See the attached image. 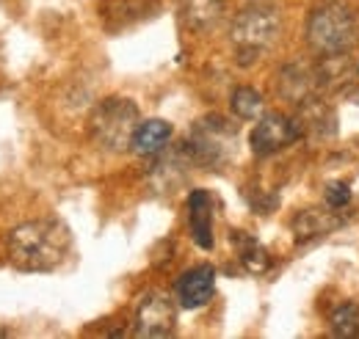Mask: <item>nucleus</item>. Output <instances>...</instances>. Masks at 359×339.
Wrapping results in <instances>:
<instances>
[{"label":"nucleus","instance_id":"nucleus-1","mask_svg":"<svg viewBox=\"0 0 359 339\" xmlns=\"http://www.w3.org/2000/svg\"><path fill=\"white\" fill-rule=\"evenodd\" d=\"M72 249V232L64 221L39 218L20 223L8 235V259L14 268L25 273H47L55 270Z\"/></svg>","mask_w":359,"mask_h":339},{"label":"nucleus","instance_id":"nucleus-2","mask_svg":"<svg viewBox=\"0 0 359 339\" xmlns=\"http://www.w3.org/2000/svg\"><path fill=\"white\" fill-rule=\"evenodd\" d=\"M282 31V20L279 11L271 3H249L238 11L235 22H232V44H235V55L241 67L255 64L271 44L276 42Z\"/></svg>","mask_w":359,"mask_h":339},{"label":"nucleus","instance_id":"nucleus-3","mask_svg":"<svg viewBox=\"0 0 359 339\" xmlns=\"http://www.w3.org/2000/svg\"><path fill=\"white\" fill-rule=\"evenodd\" d=\"M307 42L320 55H346L359 42V22L346 3H323L307 20Z\"/></svg>","mask_w":359,"mask_h":339},{"label":"nucleus","instance_id":"nucleus-4","mask_svg":"<svg viewBox=\"0 0 359 339\" xmlns=\"http://www.w3.org/2000/svg\"><path fill=\"white\" fill-rule=\"evenodd\" d=\"M141 125V113L128 97H105L89 116V132L94 144L105 152L133 149V135Z\"/></svg>","mask_w":359,"mask_h":339},{"label":"nucleus","instance_id":"nucleus-5","mask_svg":"<svg viewBox=\"0 0 359 339\" xmlns=\"http://www.w3.org/2000/svg\"><path fill=\"white\" fill-rule=\"evenodd\" d=\"M185 146L199 169H222L235 158L238 125H232L219 113H208L191 127Z\"/></svg>","mask_w":359,"mask_h":339},{"label":"nucleus","instance_id":"nucleus-6","mask_svg":"<svg viewBox=\"0 0 359 339\" xmlns=\"http://www.w3.org/2000/svg\"><path fill=\"white\" fill-rule=\"evenodd\" d=\"M177 331V303L163 290L144 293L135 306L133 334L144 339H166Z\"/></svg>","mask_w":359,"mask_h":339},{"label":"nucleus","instance_id":"nucleus-7","mask_svg":"<svg viewBox=\"0 0 359 339\" xmlns=\"http://www.w3.org/2000/svg\"><path fill=\"white\" fill-rule=\"evenodd\" d=\"M299 135H302V127L296 119H290L285 113H266V116H260V122L252 130L249 144H252V152L257 158H269L273 152L290 146Z\"/></svg>","mask_w":359,"mask_h":339},{"label":"nucleus","instance_id":"nucleus-8","mask_svg":"<svg viewBox=\"0 0 359 339\" xmlns=\"http://www.w3.org/2000/svg\"><path fill=\"white\" fill-rule=\"evenodd\" d=\"M194 158L188 152L185 144L172 146V149H161L155 155V163L149 166V185L155 188V193H175L180 185L188 179V171L194 169Z\"/></svg>","mask_w":359,"mask_h":339},{"label":"nucleus","instance_id":"nucleus-9","mask_svg":"<svg viewBox=\"0 0 359 339\" xmlns=\"http://www.w3.org/2000/svg\"><path fill=\"white\" fill-rule=\"evenodd\" d=\"M276 88H279V94H282L290 105L302 108V105H307L310 99H315L318 91L323 88V72L315 69V67H307V64H287V67L279 72Z\"/></svg>","mask_w":359,"mask_h":339},{"label":"nucleus","instance_id":"nucleus-10","mask_svg":"<svg viewBox=\"0 0 359 339\" xmlns=\"http://www.w3.org/2000/svg\"><path fill=\"white\" fill-rule=\"evenodd\" d=\"M216 293V270L210 265H196L185 270L175 284V296L182 309H199Z\"/></svg>","mask_w":359,"mask_h":339},{"label":"nucleus","instance_id":"nucleus-11","mask_svg":"<svg viewBox=\"0 0 359 339\" xmlns=\"http://www.w3.org/2000/svg\"><path fill=\"white\" fill-rule=\"evenodd\" d=\"M158 11V0H102V22L108 31H125L149 20Z\"/></svg>","mask_w":359,"mask_h":339},{"label":"nucleus","instance_id":"nucleus-12","mask_svg":"<svg viewBox=\"0 0 359 339\" xmlns=\"http://www.w3.org/2000/svg\"><path fill=\"white\" fill-rule=\"evenodd\" d=\"M188 226H191L194 243L210 251L213 249V199L202 188L188 193Z\"/></svg>","mask_w":359,"mask_h":339},{"label":"nucleus","instance_id":"nucleus-13","mask_svg":"<svg viewBox=\"0 0 359 339\" xmlns=\"http://www.w3.org/2000/svg\"><path fill=\"white\" fill-rule=\"evenodd\" d=\"M346 223V215L334 212V207L329 210H302L296 212L290 229H293V237L299 243H307L313 237H320V235H329L334 229H340Z\"/></svg>","mask_w":359,"mask_h":339},{"label":"nucleus","instance_id":"nucleus-14","mask_svg":"<svg viewBox=\"0 0 359 339\" xmlns=\"http://www.w3.org/2000/svg\"><path fill=\"white\" fill-rule=\"evenodd\" d=\"M180 14L191 31H210L224 17V0H180Z\"/></svg>","mask_w":359,"mask_h":339},{"label":"nucleus","instance_id":"nucleus-15","mask_svg":"<svg viewBox=\"0 0 359 339\" xmlns=\"http://www.w3.org/2000/svg\"><path fill=\"white\" fill-rule=\"evenodd\" d=\"M172 132H175V127L166 119H147V122H141L133 135V152L141 155V158L158 155L172 141Z\"/></svg>","mask_w":359,"mask_h":339},{"label":"nucleus","instance_id":"nucleus-16","mask_svg":"<svg viewBox=\"0 0 359 339\" xmlns=\"http://www.w3.org/2000/svg\"><path fill=\"white\" fill-rule=\"evenodd\" d=\"M232 243H235V249H238L241 265H243L249 273H266V270H269V265H271L269 251H266L252 235H246V232H232Z\"/></svg>","mask_w":359,"mask_h":339},{"label":"nucleus","instance_id":"nucleus-17","mask_svg":"<svg viewBox=\"0 0 359 339\" xmlns=\"http://www.w3.org/2000/svg\"><path fill=\"white\" fill-rule=\"evenodd\" d=\"M329 328H332L334 337H340V339L359 337V306L357 303H351V300L340 303V306L332 312V317H329Z\"/></svg>","mask_w":359,"mask_h":339},{"label":"nucleus","instance_id":"nucleus-18","mask_svg":"<svg viewBox=\"0 0 359 339\" xmlns=\"http://www.w3.org/2000/svg\"><path fill=\"white\" fill-rule=\"evenodd\" d=\"M232 113L238 119H257L263 113V94L249 88V85H241L232 91Z\"/></svg>","mask_w":359,"mask_h":339},{"label":"nucleus","instance_id":"nucleus-19","mask_svg":"<svg viewBox=\"0 0 359 339\" xmlns=\"http://www.w3.org/2000/svg\"><path fill=\"white\" fill-rule=\"evenodd\" d=\"M351 202V188L346 182H332L326 188V205L334 207V210H343L346 205Z\"/></svg>","mask_w":359,"mask_h":339}]
</instances>
